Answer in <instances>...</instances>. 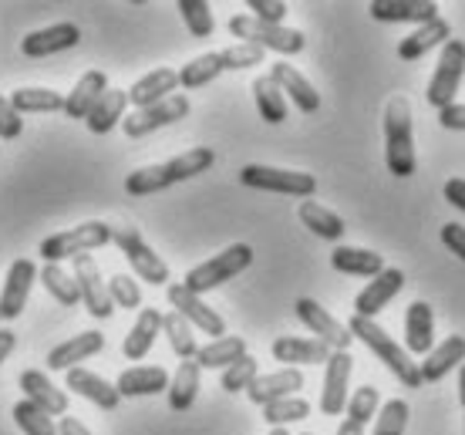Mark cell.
<instances>
[{
    "label": "cell",
    "instance_id": "cell-1",
    "mask_svg": "<svg viewBox=\"0 0 465 435\" xmlns=\"http://www.w3.org/2000/svg\"><path fill=\"white\" fill-rule=\"evenodd\" d=\"M213 163H216V153L206 149V145H196V149H186V153L169 159V163L145 165V169L128 173L125 193L128 196H152V193H163V189L175 186V183L196 179L199 173H206Z\"/></svg>",
    "mask_w": 465,
    "mask_h": 435
},
{
    "label": "cell",
    "instance_id": "cell-2",
    "mask_svg": "<svg viewBox=\"0 0 465 435\" xmlns=\"http://www.w3.org/2000/svg\"><path fill=\"white\" fill-rule=\"evenodd\" d=\"M384 163L398 179L415 176V129H411V105L405 94H395L384 108Z\"/></svg>",
    "mask_w": 465,
    "mask_h": 435
},
{
    "label": "cell",
    "instance_id": "cell-3",
    "mask_svg": "<svg viewBox=\"0 0 465 435\" xmlns=\"http://www.w3.org/2000/svg\"><path fill=\"white\" fill-rule=\"evenodd\" d=\"M348 331H351V338H358L361 344H368V351H371L405 389H421V385H425V381H421V368L411 361V354H408L378 321L351 318Z\"/></svg>",
    "mask_w": 465,
    "mask_h": 435
},
{
    "label": "cell",
    "instance_id": "cell-4",
    "mask_svg": "<svg viewBox=\"0 0 465 435\" xmlns=\"http://www.w3.org/2000/svg\"><path fill=\"white\" fill-rule=\"evenodd\" d=\"M250 263H253V247H250V243H232V247H226L213 260L193 267L183 283H186V291L203 297V294H210V291H216V287H223L226 281H232V277H240Z\"/></svg>",
    "mask_w": 465,
    "mask_h": 435
},
{
    "label": "cell",
    "instance_id": "cell-5",
    "mask_svg": "<svg viewBox=\"0 0 465 435\" xmlns=\"http://www.w3.org/2000/svg\"><path fill=\"white\" fill-rule=\"evenodd\" d=\"M105 243H112V226L102 223V220H88V223H78L71 226V230H64V233H54L47 236V240H41V257L47 260V263H61V260H74L82 257V253H88V250H98L105 247Z\"/></svg>",
    "mask_w": 465,
    "mask_h": 435
},
{
    "label": "cell",
    "instance_id": "cell-6",
    "mask_svg": "<svg viewBox=\"0 0 465 435\" xmlns=\"http://www.w3.org/2000/svg\"><path fill=\"white\" fill-rule=\"evenodd\" d=\"M230 35L240 37L243 44H256L263 51H277V54H301L307 37L293 27H283V24H263L250 17V14H236L230 17Z\"/></svg>",
    "mask_w": 465,
    "mask_h": 435
},
{
    "label": "cell",
    "instance_id": "cell-7",
    "mask_svg": "<svg viewBox=\"0 0 465 435\" xmlns=\"http://www.w3.org/2000/svg\"><path fill=\"white\" fill-rule=\"evenodd\" d=\"M112 243H118V250L125 253V260L132 263V271H135L139 281L155 283V287H169V263L142 240L135 226H112Z\"/></svg>",
    "mask_w": 465,
    "mask_h": 435
},
{
    "label": "cell",
    "instance_id": "cell-8",
    "mask_svg": "<svg viewBox=\"0 0 465 435\" xmlns=\"http://www.w3.org/2000/svg\"><path fill=\"white\" fill-rule=\"evenodd\" d=\"M240 183L250 189H263V193H280V196H297V200H311L317 193V179L311 173H293V169H273V165H243L240 169Z\"/></svg>",
    "mask_w": 465,
    "mask_h": 435
},
{
    "label": "cell",
    "instance_id": "cell-9",
    "mask_svg": "<svg viewBox=\"0 0 465 435\" xmlns=\"http://www.w3.org/2000/svg\"><path fill=\"white\" fill-rule=\"evenodd\" d=\"M465 78V41H449L442 47V58L431 71V82L425 88V98H429L431 108H449L455 105V94H459V84Z\"/></svg>",
    "mask_w": 465,
    "mask_h": 435
},
{
    "label": "cell",
    "instance_id": "cell-10",
    "mask_svg": "<svg viewBox=\"0 0 465 435\" xmlns=\"http://www.w3.org/2000/svg\"><path fill=\"white\" fill-rule=\"evenodd\" d=\"M189 98L186 94H173V98H165L159 105L152 108H139V112H132L125 115L122 122V132H125L128 139H142V135H152V132L165 129V125H175V122H183L189 115Z\"/></svg>",
    "mask_w": 465,
    "mask_h": 435
},
{
    "label": "cell",
    "instance_id": "cell-11",
    "mask_svg": "<svg viewBox=\"0 0 465 435\" xmlns=\"http://www.w3.org/2000/svg\"><path fill=\"white\" fill-rule=\"evenodd\" d=\"M165 294H169V307H173L179 318H186L196 331L213 334V341H216V338H226V321H223L203 297L186 291V283H169Z\"/></svg>",
    "mask_w": 465,
    "mask_h": 435
},
{
    "label": "cell",
    "instance_id": "cell-12",
    "mask_svg": "<svg viewBox=\"0 0 465 435\" xmlns=\"http://www.w3.org/2000/svg\"><path fill=\"white\" fill-rule=\"evenodd\" d=\"M71 263H74V281H78V291H82L84 311L98 321H108L112 311H115V304H112L108 283H105V277H102V271H98L94 257L92 253H82V257H74Z\"/></svg>",
    "mask_w": 465,
    "mask_h": 435
},
{
    "label": "cell",
    "instance_id": "cell-13",
    "mask_svg": "<svg viewBox=\"0 0 465 435\" xmlns=\"http://www.w3.org/2000/svg\"><path fill=\"white\" fill-rule=\"evenodd\" d=\"M37 267L35 260H14L11 271H7V281H4V291H0V321H17L24 314V307L31 301V291H35L37 281Z\"/></svg>",
    "mask_w": 465,
    "mask_h": 435
},
{
    "label": "cell",
    "instance_id": "cell-14",
    "mask_svg": "<svg viewBox=\"0 0 465 435\" xmlns=\"http://www.w3.org/2000/svg\"><path fill=\"white\" fill-rule=\"evenodd\" d=\"M293 311H297V318L303 321V328L314 331L317 341H324L331 351H348L351 348V341H354L351 331L344 328L338 318H331V311H324L314 297H301V301L293 304Z\"/></svg>",
    "mask_w": 465,
    "mask_h": 435
},
{
    "label": "cell",
    "instance_id": "cell-15",
    "mask_svg": "<svg viewBox=\"0 0 465 435\" xmlns=\"http://www.w3.org/2000/svg\"><path fill=\"white\" fill-rule=\"evenodd\" d=\"M354 371V358L348 351H331L324 365V389H321V412L341 415L348 409V385Z\"/></svg>",
    "mask_w": 465,
    "mask_h": 435
},
{
    "label": "cell",
    "instance_id": "cell-16",
    "mask_svg": "<svg viewBox=\"0 0 465 435\" xmlns=\"http://www.w3.org/2000/svg\"><path fill=\"white\" fill-rule=\"evenodd\" d=\"M405 287V271H398V267H384L378 277H374L358 297H354V318H368L374 321L381 314L384 307L395 301V294Z\"/></svg>",
    "mask_w": 465,
    "mask_h": 435
},
{
    "label": "cell",
    "instance_id": "cell-17",
    "mask_svg": "<svg viewBox=\"0 0 465 435\" xmlns=\"http://www.w3.org/2000/svg\"><path fill=\"white\" fill-rule=\"evenodd\" d=\"M82 41V31H78V24L71 21H61V24H51V27H41L35 35H27L21 41V54L24 58H51V54H61V51H71V47H78Z\"/></svg>",
    "mask_w": 465,
    "mask_h": 435
},
{
    "label": "cell",
    "instance_id": "cell-18",
    "mask_svg": "<svg viewBox=\"0 0 465 435\" xmlns=\"http://www.w3.org/2000/svg\"><path fill=\"white\" fill-rule=\"evenodd\" d=\"M17 385L24 389V399L31 401V405H37L41 412H47L51 419H54V415L64 419V412H68V391L58 389L45 371H35V368H31V371H21Z\"/></svg>",
    "mask_w": 465,
    "mask_h": 435
},
{
    "label": "cell",
    "instance_id": "cell-19",
    "mask_svg": "<svg viewBox=\"0 0 465 435\" xmlns=\"http://www.w3.org/2000/svg\"><path fill=\"white\" fill-rule=\"evenodd\" d=\"M371 17L374 21H384V24H429L439 17V4L435 0H374L371 7Z\"/></svg>",
    "mask_w": 465,
    "mask_h": 435
},
{
    "label": "cell",
    "instance_id": "cell-20",
    "mask_svg": "<svg viewBox=\"0 0 465 435\" xmlns=\"http://www.w3.org/2000/svg\"><path fill=\"white\" fill-rule=\"evenodd\" d=\"M102 348H105V334L102 331H82V334H74L68 341H61L58 348H51L47 351V365H51V371H71V368H78V361L94 358Z\"/></svg>",
    "mask_w": 465,
    "mask_h": 435
},
{
    "label": "cell",
    "instance_id": "cell-21",
    "mask_svg": "<svg viewBox=\"0 0 465 435\" xmlns=\"http://www.w3.org/2000/svg\"><path fill=\"white\" fill-rule=\"evenodd\" d=\"M303 389V375L301 368H280V371H270V375H256V381L246 389L253 405H270V401L280 399H293L297 391Z\"/></svg>",
    "mask_w": 465,
    "mask_h": 435
},
{
    "label": "cell",
    "instance_id": "cell-22",
    "mask_svg": "<svg viewBox=\"0 0 465 435\" xmlns=\"http://www.w3.org/2000/svg\"><path fill=\"white\" fill-rule=\"evenodd\" d=\"M179 88V71L173 68H155L149 74H142L139 82L128 88V105L135 108H152L165 102V98H173V92Z\"/></svg>",
    "mask_w": 465,
    "mask_h": 435
},
{
    "label": "cell",
    "instance_id": "cell-23",
    "mask_svg": "<svg viewBox=\"0 0 465 435\" xmlns=\"http://www.w3.org/2000/svg\"><path fill=\"white\" fill-rule=\"evenodd\" d=\"M270 78L277 82V88L283 92V98H291L301 112H307V115H311V112H317V108H321V94H317V88L307 82V78H303L293 64H287V61L270 64Z\"/></svg>",
    "mask_w": 465,
    "mask_h": 435
},
{
    "label": "cell",
    "instance_id": "cell-24",
    "mask_svg": "<svg viewBox=\"0 0 465 435\" xmlns=\"http://www.w3.org/2000/svg\"><path fill=\"white\" fill-rule=\"evenodd\" d=\"M449 41H452V27H449V21H445V17H435V21L415 27L408 37H401V44H398V58L419 61V58H425L429 51H435L439 44L445 47Z\"/></svg>",
    "mask_w": 465,
    "mask_h": 435
},
{
    "label": "cell",
    "instance_id": "cell-25",
    "mask_svg": "<svg viewBox=\"0 0 465 435\" xmlns=\"http://www.w3.org/2000/svg\"><path fill=\"white\" fill-rule=\"evenodd\" d=\"M270 354L283 361L287 368H301V365H327L331 358V348L317 338H277L270 344Z\"/></svg>",
    "mask_w": 465,
    "mask_h": 435
},
{
    "label": "cell",
    "instance_id": "cell-26",
    "mask_svg": "<svg viewBox=\"0 0 465 435\" xmlns=\"http://www.w3.org/2000/svg\"><path fill=\"white\" fill-rule=\"evenodd\" d=\"M68 389L74 391V395L88 399L92 405H98L102 412H115L118 401H122V395H118L115 385H112V381H105L102 375L88 371V368H71V371H68Z\"/></svg>",
    "mask_w": 465,
    "mask_h": 435
},
{
    "label": "cell",
    "instance_id": "cell-27",
    "mask_svg": "<svg viewBox=\"0 0 465 435\" xmlns=\"http://www.w3.org/2000/svg\"><path fill=\"white\" fill-rule=\"evenodd\" d=\"M431 348H435V311L425 301H415L405 311V351L429 354Z\"/></svg>",
    "mask_w": 465,
    "mask_h": 435
},
{
    "label": "cell",
    "instance_id": "cell-28",
    "mask_svg": "<svg viewBox=\"0 0 465 435\" xmlns=\"http://www.w3.org/2000/svg\"><path fill=\"white\" fill-rule=\"evenodd\" d=\"M108 92V78L105 71H84L78 84L64 94V115L68 118H88L92 115V108L102 102V94Z\"/></svg>",
    "mask_w": 465,
    "mask_h": 435
},
{
    "label": "cell",
    "instance_id": "cell-29",
    "mask_svg": "<svg viewBox=\"0 0 465 435\" xmlns=\"http://www.w3.org/2000/svg\"><path fill=\"white\" fill-rule=\"evenodd\" d=\"M169 371L159 365H139L122 371L115 381V389L122 399H142V395H159V391H169Z\"/></svg>",
    "mask_w": 465,
    "mask_h": 435
},
{
    "label": "cell",
    "instance_id": "cell-30",
    "mask_svg": "<svg viewBox=\"0 0 465 435\" xmlns=\"http://www.w3.org/2000/svg\"><path fill=\"white\" fill-rule=\"evenodd\" d=\"M159 331H163V314H159L155 307H142L132 331H128L125 341H122V354H125L128 361H142V358L152 351Z\"/></svg>",
    "mask_w": 465,
    "mask_h": 435
},
{
    "label": "cell",
    "instance_id": "cell-31",
    "mask_svg": "<svg viewBox=\"0 0 465 435\" xmlns=\"http://www.w3.org/2000/svg\"><path fill=\"white\" fill-rule=\"evenodd\" d=\"M465 365V338L462 334H452V338H445L439 348H431L425 354V361H421V381L429 385V381H442L452 368Z\"/></svg>",
    "mask_w": 465,
    "mask_h": 435
},
{
    "label": "cell",
    "instance_id": "cell-32",
    "mask_svg": "<svg viewBox=\"0 0 465 435\" xmlns=\"http://www.w3.org/2000/svg\"><path fill=\"white\" fill-rule=\"evenodd\" d=\"M125 108H128V92L122 88H108L102 94V102L92 108V115L84 118L88 122V132L92 135H108V132L125 122Z\"/></svg>",
    "mask_w": 465,
    "mask_h": 435
},
{
    "label": "cell",
    "instance_id": "cell-33",
    "mask_svg": "<svg viewBox=\"0 0 465 435\" xmlns=\"http://www.w3.org/2000/svg\"><path fill=\"white\" fill-rule=\"evenodd\" d=\"M331 267L338 273H348V277H378L384 271L381 253L374 250H358V247H338L331 253Z\"/></svg>",
    "mask_w": 465,
    "mask_h": 435
},
{
    "label": "cell",
    "instance_id": "cell-34",
    "mask_svg": "<svg viewBox=\"0 0 465 435\" xmlns=\"http://www.w3.org/2000/svg\"><path fill=\"white\" fill-rule=\"evenodd\" d=\"M297 216H301V223L314 236H321V240H334V243H338L341 236L348 233V226H344V220H341L338 213H331L327 206H321V203H314V200H303Z\"/></svg>",
    "mask_w": 465,
    "mask_h": 435
},
{
    "label": "cell",
    "instance_id": "cell-35",
    "mask_svg": "<svg viewBox=\"0 0 465 435\" xmlns=\"http://www.w3.org/2000/svg\"><path fill=\"white\" fill-rule=\"evenodd\" d=\"M199 371H203V368L196 365V358H193V361H183V365L175 368L173 381H169V409H173V412H189V409L196 405Z\"/></svg>",
    "mask_w": 465,
    "mask_h": 435
},
{
    "label": "cell",
    "instance_id": "cell-36",
    "mask_svg": "<svg viewBox=\"0 0 465 435\" xmlns=\"http://www.w3.org/2000/svg\"><path fill=\"white\" fill-rule=\"evenodd\" d=\"M240 358H246V341L243 338H236V334H226V338H216L210 341L206 348H199L196 354V365L199 368H226L236 365Z\"/></svg>",
    "mask_w": 465,
    "mask_h": 435
},
{
    "label": "cell",
    "instance_id": "cell-37",
    "mask_svg": "<svg viewBox=\"0 0 465 435\" xmlns=\"http://www.w3.org/2000/svg\"><path fill=\"white\" fill-rule=\"evenodd\" d=\"M253 102L263 122H270V125L287 122V98H283V92H280L270 74H260L253 82Z\"/></svg>",
    "mask_w": 465,
    "mask_h": 435
},
{
    "label": "cell",
    "instance_id": "cell-38",
    "mask_svg": "<svg viewBox=\"0 0 465 435\" xmlns=\"http://www.w3.org/2000/svg\"><path fill=\"white\" fill-rule=\"evenodd\" d=\"M11 105L17 115H41V112H64V94L51 88H17L11 92Z\"/></svg>",
    "mask_w": 465,
    "mask_h": 435
},
{
    "label": "cell",
    "instance_id": "cell-39",
    "mask_svg": "<svg viewBox=\"0 0 465 435\" xmlns=\"http://www.w3.org/2000/svg\"><path fill=\"white\" fill-rule=\"evenodd\" d=\"M37 281L45 283V291L58 304L64 307H74V304H82V291H78V281H74V273H68L61 263H47L45 271L37 273Z\"/></svg>",
    "mask_w": 465,
    "mask_h": 435
},
{
    "label": "cell",
    "instance_id": "cell-40",
    "mask_svg": "<svg viewBox=\"0 0 465 435\" xmlns=\"http://www.w3.org/2000/svg\"><path fill=\"white\" fill-rule=\"evenodd\" d=\"M220 74H223L220 51H210V54H199V58H193L189 64H183V71H179V84H183L186 92H196V88L213 84Z\"/></svg>",
    "mask_w": 465,
    "mask_h": 435
},
{
    "label": "cell",
    "instance_id": "cell-41",
    "mask_svg": "<svg viewBox=\"0 0 465 435\" xmlns=\"http://www.w3.org/2000/svg\"><path fill=\"white\" fill-rule=\"evenodd\" d=\"M163 331L165 338H169V348H173L183 361H193L199 354V344H196V334H193V324L186 318H179L175 311L163 314Z\"/></svg>",
    "mask_w": 465,
    "mask_h": 435
},
{
    "label": "cell",
    "instance_id": "cell-42",
    "mask_svg": "<svg viewBox=\"0 0 465 435\" xmlns=\"http://www.w3.org/2000/svg\"><path fill=\"white\" fill-rule=\"evenodd\" d=\"M307 415H311V401L301 399V395L263 405V422H267L270 429H283V425H291V422H303Z\"/></svg>",
    "mask_w": 465,
    "mask_h": 435
},
{
    "label": "cell",
    "instance_id": "cell-43",
    "mask_svg": "<svg viewBox=\"0 0 465 435\" xmlns=\"http://www.w3.org/2000/svg\"><path fill=\"white\" fill-rule=\"evenodd\" d=\"M14 422L24 435H58V422L47 412H41L37 405H31L27 399H21L14 405Z\"/></svg>",
    "mask_w": 465,
    "mask_h": 435
},
{
    "label": "cell",
    "instance_id": "cell-44",
    "mask_svg": "<svg viewBox=\"0 0 465 435\" xmlns=\"http://www.w3.org/2000/svg\"><path fill=\"white\" fill-rule=\"evenodd\" d=\"M408 415H411V409H408L405 399H388L384 409H378V415H374L371 435H405Z\"/></svg>",
    "mask_w": 465,
    "mask_h": 435
},
{
    "label": "cell",
    "instance_id": "cell-45",
    "mask_svg": "<svg viewBox=\"0 0 465 435\" xmlns=\"http://www.w3.org/2000/svg\"><path fill=\"white\" fill-rule=\"evenodd\" d=\"M179 14H183V21H186L193 37H199V41L213 37L216 21H213V7L206 0H179Z\"/></svg>",
    "mask_w": 465,
    "mask_h": 435
},
{
    "label": "cell",
    "instance_id": "cell-46",
    "mask_svg": "<svg viewBox=\"0 0 465 435\" xmlns=\"http://www.w3.org/2000/svg\"><path fill=\"white\" fill-rule=\"evenodd\" d=\"M267 58V51L256 44H232V47H223L220 51V64L223 71H243V68H256V64H263Z\"/></svg>",
    "mask_w": 465,
    "mask_h": 435
},
{
    "label": "cell",
    "instance_id": "cell-47",
    "mask_svg": "<svg viewBox=\"0 0 465 435\" xmlns=\"http://www.w3.org/2000/svg\"><path fill=\"white\" fill-rule=\"evenodd\" d=\"M378 409H381V391L374 389V385H364V389H358L354 395L348 399V419H354V422L368 425L378 415Z\"/></svg>",
    "mask_w": 465,
    "mask_h": 435
},
{
    "label": "cell",
    "instance_id": "cell-48",
    "mask_svg": "<svg viewBox=\"0 0 465 435\" xmlns=\"http://www.w3.org/2000/svg\"><path fill=\"white\" fill-rule=\"evenodd\" d=\"M256 375H260V365H256L253 354H246V358H240L236 365H230L223 371V391H230V395L246 391L256 381Z\"/></svg>",
    "mask_w": 465,
    "mask_h": 435
},
{
    "label": "cell",
    "instance_id": "cell-49",
    "mask_svg": "<svg viewBox=\"0 0 465 435\" xmlns=\"http://www.w3.org/2000/svg\"><path fill=\"white\" fill-rule=\"evenodd\" d=\"M108 294H112V304L125 307V311H142V287L139 281H132L128 273H115L108 281Z\"/></svg>",
    "mask_w": 465,
    "mask_h": 435
},
{
    "label": "cell",
    "instance_id": "cell-50",
    "mask_svg": "<svg viewBox=\"0 0 465 435\" xmlns=\"http://www.w3.org/2000/svg\"><path fill=\"white\" fill-rule=\"evenodd\" d=\"M246 11H250V17H256V21L263 24H283L291 7L283 0H246Z\"/></svg>",
    "mask_w": 465,
    "mask_h": 435
},
{
    "label": "cell",
    "instance_id": "cell-51",
    "mask_svg": "<svg viewBox=\"0 0 465 435\" xmlns=\"http://www.w3.org/2000/svg\"><path fill=\"white\" fill-rule=\"evenodd\" d=\"M24 132V118L14 112L11 98L0 94V139H17Z\"/></svg>",
    "mask_w": 465,
    "mask_h": 435
},
{
    "label": "cell",
    "instance_id": "cell-52",
    "mask_svg": "<svg viewBox=\"0 0 465 435\" xmlns=\"http://www.w3.org/2000/svg\"><path fill=\"white\" fill-rule=\"evenodd\" d=\"M442 243L452 250L459 260H465V226L462 223H445L442 226Z\"/></svg>",
    "mask_w": 465,
    "mask_h": 435
},
{
    "label": "cell",
    "instance_id": "cell-53",
    "mask_svg": "<svg viewBox=\"0 0 465 435\" xmlns=\"http://www.w3.org/2000/svg\"><path fill=\"white\" fill-rule=\"evenodd\" d=\"M439 125L449 132H465V105L455 102V105L442 108V112H439Z\"/></svg>",
    "mask_w": 465,
    "mask_h": 435
},
{
    "label": "cell",
    "instance_id": "cell-54",
    "mask_svg": "<svg viewBox=\"0 0 465 435\" xmlns=\"http://www.w3.org/2000/svg\"><path fill=\"white\" fill-rule=\"evenodd\" d=\"M445 200L459 213H465V179H449L445 183Z\"/></svg>",
    "mask_w": 465,
    "mask_h": 435
},
{
    "label": "cell",
    "instance_id": "cell-55",
    "mask_svg": "<svg viewBox=\"0 0 465 435\" xmlns=\"http://www.w3.org/2000/svg\"><path fill=\"white\" fill-rule=\"evenodd\" d=\"M14 348H17V334L11 328H0V365L11 358Z\"/></svg>",
    "mask_w": 465,
    "mask_h": 435
},
{
    "label": "cell",
    "instance_id": "cell-56",
    "mask_svg": "<svg viewBox=\"0 0 465 435\" xmlns=\"http://www.w3.org/2000/svg\"><path fill=\"white\" fill-rule=\"evenodd\" d=\"M58 435H92V432H88L74 415H64V419L58 422Z\"/></svg>",
    "mask_w": 465,
    "mask_h": 435
},
{
    "label": "cell",
    "instance_id": "cell-57",
    "mask_svg": "<svg viewBox=\"0 0 465 435\" xmlns=\"http://www.w3.org/2000/svg\"><path fill=\"white\" fill-rule=\"evenodd\" d=\"M334 435H364V425L354 422V419H344V422L338 425V432Z\"/></svg>",
    "mask_w": 465,
    "mask_h": 435
},
{
    "label": "cell",
    "instance_id": "cell-58",
    "mask_svg": "<svg viewBox=\"0 0 465 435\" xmlns=\"http://www.w3.org/2000/svg\"><path fill=\"white\" fill-rule=\"evenodd\" d=\"M459 399H462V409H465V365L459 371Z\"/></svg>",
    "mask_w": 465,
    "mask_h": 435
},
{
    "label": "cell",
    "instance_id": "cell-59",
    "mask_svg": "<svg viewBox=\"0 0 465 435\" xmlns=\"http://www.w3.org/2000/svg\"><path fill=\"white\" fill-rule=\"evenodd\" d=\"M270 435H291L287 429H270Z\"/></svg>",
    "mask_w": 465,
    "mask_h": 435
},
{
    "label": "cell",
    "instance_id": "cell-60",
    "mask_svg": "<svg viewBox=\"0 0 465 435\" xmlns=\"http://www.w3.org/2000/svg\"><path fill=\"white\" fill-rule=\"evenodd\" d=\"M303 435H311V432H303Z\"/></svg>",
    "mask_w": 465,
    "mask_h": 435
}]
</instances>
